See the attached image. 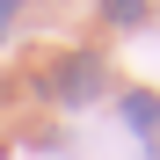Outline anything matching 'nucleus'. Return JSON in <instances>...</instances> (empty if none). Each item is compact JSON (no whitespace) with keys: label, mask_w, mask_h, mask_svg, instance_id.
<instances>
[{"label":"nucleus","mask_w":160,"mask_h":160,"mask_svg":"<svg viewBox=\"0 0 160 160\" xmlns=\"http://www.w3.org/2000/svg\"><path fill=\"white\" fill-rule=\"evenodd\" d=\"M102 88H109V58H95V51H66L51 66V102H66V109H88Z\"/></svg>","instance_id":"1"},{"label":"nucleus","mask_w":160,"mask_h":160,"mask_svg":"<svg viewBox=\"0 0 160 160\" xmlns=\"http://www.w3.org/2000/svg\"><path fill=\"white\" fill-rule=\"evenodd\" d=\"M117 109H124V124L138 131V138H160V95H146V88H131V95L117 102Z\"/></svg>","instance_id":"2"},{"label":"nucleus","mask_w":160,"mask_h":160,"mask_svg":"<svg viewBox=\"0 0 160 160\" xmlns=\"http://www.w3.org/2000/svg\"><path fill=\"white\" fill-rule=\"evenodd\" d=\"M102 22H109V29H138L146 22V0H102Z\"/></svg>","instance_id":"3"},{"label":"nucleus","mask_w":160,"mask_h":160,"mask_svg":"<svg viewBox=\"0 0 160 160\" xmlns=\"http://www.w3.org/2000/svg\"><path fill=\"white\" fill-rule=\"evenodd\" d=\"M22 8H29V0H0V37H8L15 22H22Z\"/></svg>","instance_id":"4"}]
</instances>
